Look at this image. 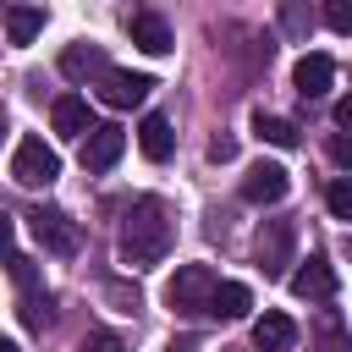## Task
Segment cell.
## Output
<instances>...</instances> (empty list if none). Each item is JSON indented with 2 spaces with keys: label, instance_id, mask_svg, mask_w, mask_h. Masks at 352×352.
Listing matches in <instances>:
<instances>
[{
  "label": "cell",
  "instance_id": "20",
  "mask_svg": "<svg viewBox=\"0 0 352 352\" xmlns=\"http://www.w3.org/2000/svg\"><path fill=\"white\" fill-rule=\"evenodd\" d=\"M324 204H330V214H336V220H352V182H346V176H336V182L324 187Z\"/></svg>",
  "mask_w": 352,
  "mask_h": 352
},
{
  "label": "cell",
  "instance_id": "16",
  "mask_svg": "<svg viewBox=\"0 0 352 352\" xmlns=\"http://www.w3.org/2000/svg\"><path fill=\"white\" fill-rule=\"evenodd\" d=\"M170 143H176L170 121H165V116H143V126H138V148H143L148 160H170Z\"/></svg>",
  "mask_w": 352,
  "mask_h": 352
},
{
  "label": "cell",
  "instance_id": "28",
  "mask_svg": "<svg viewBox=\"0 0 352 352\" xmlns=\"http://www.w3.org/2000/svg\"><path fill=\"white\" fill-rule=\"evenodd\" d=\"M336 126H352V99H336Z\"/></svg>",
  "mask_w": 352,
  "mask_h": 352
},
{
  "label": "cell",
  "instance_id": "8",
  "mask_svg": "<svg viewBox=\"0 0 352 352\" xmlns=\"http://www.w3.org/2000/svg\"><path fill=\"white\" fill-rule=\"evenodd\" d=\"M292 192V176H286V165H270V160H258L248 176H242V198L248 204H280Z\"/></svg>",
  "mask_w": 352,
  "mask_h": 352
},
{
  "label": "cell",
  "instance_id": "3",
  "mask_svg": "<svg viewBox=\"0 0 352 352\" xmlns=\"http://www.w3.org/2000/svg\"><path fill=\"white\" fill-rule=\"evenodd\" d=\"M11 176H16L22 187H50V182L60 176V154H55L44 138H22L16 154H11Z\"/></svg>",
  "mask_w": 352,
  "mask_h": 352
},
{
  "label": "cell",
  "instance_id": "23",
  "mask_svg": "<svg viewBox=\"0 0 352 352\" xmlns=\"http://www.w3.org/2000/svg\"><path fill=\"white\" fill-rule=\"evenodd\" d=\"M77 352H126V341H121V336H110V330H94Z\"/></svg>",
  "mask_w": 352,
  "mask_h": 352
},
{
  "label": "cell",
  "instance_id": "5",
  "mask_svg": "<svg viewBox=\"0 0 352 352\" xmlns=\"http://www.w3.org/2000/svg\"><path fill=\"white\" fill-rule=\"evenodd\" d=\"M148 88H154V77H143V72H121V66H110V72L99 77V99H104L110 110H132V104H143Z\"/></svg>",
  "mask_w": 352,
  "mask_h": 352
},
{
  "label": "cell",
  "instance_id": "30",
  "mask_svg": "<svg viewBox=\"0 0 352 352\" xmlns=\"http://www.w3.org/2000/svg\"><path fill=\"white\" fill-rule=\"evenodd\" d=\"M0 352H22V346H16V341H6V336H0Z\"/></svg>",
  "mask_w": 352,
  "mask_h": 352
},
{
  "label": "cell",
  "instance_id": "14",
  "mask_svg": "<svg viewBox=\"0 0 352 352\" xmlns=\"http://www.w3.org/2000/svg\"><path fill=\"white\" fill-rule=\"evenodd\" d=\"M50 121H55V132L60 138H82L94 121H88V99H77V94H60L55 104H50Z\"/></svg>",
  "mask_w": 352,
  "mask_h": 352
},
{
  "label": "cell",
  "instance_id": "27",
  "mask_svg": "<svg viewBox=\"0 0 352 352\" xmlns=\"http://www.w3.org/2000/svg\"><path fill=\"white\" fill-rule=\"evenodd\" d=\"M11 236H16V226H11V214H0V253H11Z\"/></svg>",
  "mask_w": 352,
  "mask_h": 352
},
{
  "label": "cell",
  "instance_id": "13",
  "mask_svg": "<svg viewBox=\"0 0 352 352\" xmlns=\"http://www.w3.org/2000/svg\"><path fill=\"white\" fill-rule=\"evenodd\" d=\"M60 72H66L72 82H88V77H104V72H110V60H104V50H99V44H72V50L60 55Z\"/></svg>",
  "mask_w": 352,
  "mask_h": 352
},
{
  "label": "cell",
  "instance_id": "1",
  "mask_svg": "<svg viewBox=\"0 0 352 352\" xmlns=\"http://www.w3.org/2000/svg\"><path fill=\"white\" fill-rule=\"evenodd\" d=\"M170 236H176V226H170L165 198H154V192L138 198L126 209V220H121V264L126 270H154L170 253Z\"/></svg>",
  "mask_w": 352,
  "mask_h": 352
},
{
  "label": "cell",
  "instance_id": "9",
  "mask_svg": "<svg viewBox=\"0 0 352 352\" xmlns=\"http://www.w3.org/2000/svg\"><path fill=\"white\" fill-rule=\"evenodd\" d=\"M292 292H297L302 302H330V297H336V270H330V258L314 253L302 270H292Z\"/></svg>",
  "mask_w": 352,
  "mask_h": 352
},
{
  "label": "cell",
  "instance_id": "18",
  "mask_svg": "<svg viewBox=\"0 0 352 352\" xmlns=\"http://www.w3.org/2000/svg\"><path fill=\"white\" fill-rule=\"evenodd\" d=\"M38 28H44V11H38V6H11V11H6V38H11V44H33Z\"/></svg>",
  "mask_w": 352,
  "mask_h": 352
},
{
  "label": "cell",
  "instance_id": "11",
  "mask_svg": "<svg viewBox=\"0 0 352 352\" xmlns=\"http://www.w3.org/2000/svg\"><path fill=\"white\" fill-rule=\"evenodd\" d=\"M126 33H132V44H138L143 55H165V50L176 44V38H170V22H165L160 11H132Z\"/></svg>",
  "mask_w": 352,
  "mask_h": 352
},
{
  "label": "cell",
  "instance_id": "10",
  "mask_svg": "<svg viewBox=\"0 0 352 352\" xmlns=\"http://www.w3.org/2000/svg\"><path fill=\"white\" fill-rule=\"evenodd\" d=\"M330 82H336V60H330V55H319V50H314V55H302V60L292 66V88H297L302 99H324V94H330Z\"/></svg>",
  "mask_w": 352,
  "mask_h": 352
},
{
  "label": "cell",
  "instance_id": "6",
  "mask_svg": "<svg viewBox=\"0 0 352 352\" xmlns=\"http://www.w3.org/2000/svg\"><path fill=\"white\" fill-rule=\"evenodd\" d=\"M33 236H38L50 253H60V258H72V253L82 248L77 220H72V214H60V209H38V214H33Z\"/></svg>",
  "mask_w": 352,
  "mask_h": 352
},
{
  "label": "cell",
  "instance_id": "21",
  "mask_svg": "<svg viewBox=\"0 0 352 352\" xmlns=\"http://www.w3.org/2000/svg\"><path fill=\"white\" fill-rule=\"evenodd\" d=\"M280 28H286V33H308V28H314V16H308L297 0H286V6H280Z\"/></svg>",
  "mask_w": 352,
  "mask_h": 352
},
{
  "label": "cell",
  "instance_id": "17",
  "mask_svg": "<svg viewBox=\"0 0 352 352\" xmlns=\"http://www.w3.org/2000/svg\"><path fill=\"white\" fill-rule=\"evenodd\" d=\"M253 132H258L264 143H275V148H297V143H302V126H297V121H286V116H264V110L253 116Z\"/></svg>",
  "mask_w": 352,
  "mask_h": 352
},
{
  "label": "cell",
  "instance_id": "29",
  "mask_svg": "<svg viewBox=\"0 0 352 352\" xmlns=\"http://www.w3.org/2000/svg\"><path fill=\"white\" fill-rule=\"evenodd\" d=\"M165 352H198V341H192V336H182V341H170Z\"/></svg>",
  "mask_w": 352,
  "mask_h": 352
},
{
  "label": "cell",
  "instance_id": "22",
  "mask_svg": "<svg viewBox=\"0 0 352 352\" xmlns=\"http://www.w3.org/2000/svg\"><path fill=\"white\" fill-rule=\"evenodd\" d=\"M11 275H16V286H22V292H38V270H33V258L11 253Z\"/></svg>",
  "mask_w": 352,
  "mask_h": 352
},
{
  "label": "cell",
  "instance_id": "19",
  "mask_svg": "<svg viewBox=\"0 0 352 352\" xmlns=\"http://www.w3.org/2000/svg\"><path fill=\"white\" fill-rule=\"evenodd\" d=\"M50 319H55L50 297H44V292H22V324H28V330H44Z\"/></svg>",
  "mask_w": 352,
  "mask_h": 352
},
{
  "label": "cell",
  "instance_id": "4",
  "mask_svg": "<svg viewBox=\"0 0 352 352\" xmlns=\"http://www.w3.org/2000/svg\"><path fill=\"white\" fill-rule=\"evenodd\" d=\"M292 248H297L292 220H264V226H258V236H253V258H258V270H264V275H286Z\"/></svg>",
  "mask_w": 352,
  "mask_h": 352
},
{
  "label": "cell",
  "instance_id": "2",
  "mask_svg": "<svg viewBox=\"0 0 352 352\" xmlns=\"http://www.w3.org/2000/svg\"><path fill=\"white\" fill-rule=\"evenodd\" d=\"M209 297H214V270L209 264H182L165 286L170 314H209Z\"/></svg>",
  "mask_w": 352,
  "mask_h": 352
},
{
  "label": "cell",
  "instance_id": "12",
  "mask_svg": "<svg viewBox=\"0 0 352 352\" xmlns=\"http://www.w3.org/2000/svg\"><path fill=\"white\" fill-rule=\"evenodd\" d=\"M292 341H297V324H292V314H264L258 324H253V346L258 352H292Z\"/></svg>",
  "mask_w": 352,
  "mask_h": 352
},
{
  "label": "cell",
  "instance_id": "7",
  "mask_svg": "<svg viewBox=\"0 0 352 352\" xmlns=\"http://www.w3.org/2000/svg\"><path fill=\"white\" fill-rule=\"evenodd\" d=\"M121 148H126V132H121L116 121L88 126V132H82V170H110V165L121 160Z\"/></svg>",
  "mask_w": 352,
  "mask_h": 352
},
{
  "label": "cell",
  "instance_id": "32",
  "mask_svg": "<svg viewBox=\"0 0 352 352\" xmlns=\"http://www.w3.org/2000/svg\"><path fill=\"white\" fill-rule=\"evenodd\" d=\"M226 352H236V346H226Z\"/></svg>",
  "mask_w": 352,
  "mask_h": 352
},
{
  "label": "cell",
  "instance_id": "31",
  "mask_svg": "<svg viewBox=\"0 0 352 352\" xmlns=\"http://www.w3.org/2000/svg\"><path fill=\"white\" fill-rule=\"evenodd\" d=\"M0 143H6V110H0Z\"/></svg>",
  "mask_w": 352,
  "mask_h": 352
},
{
  "label": "cell",
  "instance_id": "15",
  "mask_svg": "<svg viewBox=\"0 0 352 352\" xmlns=\"http://www.w3.org/2000/svg\"><path fill=\"white\" fill-rule=\"evenodd\" d=\"M253 308V292L242 286V280H214V297H209V314H220V319H242Z\"/></svg>",
  "mask_w": 352,
  "mask_h": 352
},
{
  "label": "cell",
  "instance_id": "25",
  "mask_svg": "<svg viewBox=\"0 0 352 352\" xmlns=\"http://www.w3.org/2000/svg\"><path fill=\"white\" fill-rule=\"evenodd\" d=\"M231 154H236V143H231V138H214V143H209V160H220V165H226Z\"/></svg>",
  "mask_w": 352,
  "mask_h": 352
},
{
  "label": "cell",
  "instance_id": "24",
  "mask_svg": "<svg viewBox=\"0 0 352 352\" xmlns=\"http://www.w3.org/2000/svg\"><path fill=\"white\" fill-rule=\"evenodd\" d=\"M324 22H330L336 33H352V11H346L341 0H336V6H324Z\"/></svg>",
  "mask_w": 352,
  "mask_h": 352
},
{
  "label": "cell",
  "instance_id": "26",
  "mask_svg": "<svg viewBox=\"0 0 352 352\" xmlns=\"http://www.w3.org/2000/svg\"><path fill=\"white\" fill-rule=\"evenodd\" d=\"M330 160H336V165H346V160H352V148H346V138H341V132L330 138Z\"/></svg>",
  "mask_w": 352,
  "mask_h": 352
}]
</instances>
